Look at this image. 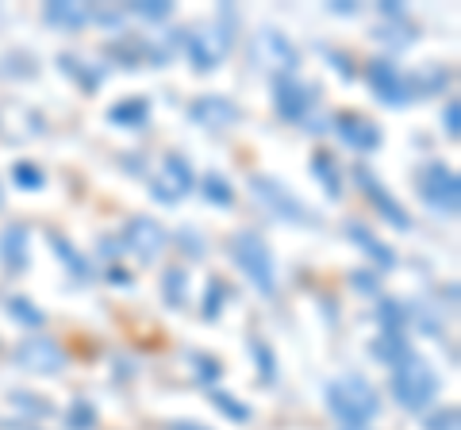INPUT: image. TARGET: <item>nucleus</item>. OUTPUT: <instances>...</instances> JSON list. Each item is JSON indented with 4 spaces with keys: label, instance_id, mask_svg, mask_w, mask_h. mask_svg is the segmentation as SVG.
<instances>
[{
    "label": "nucleus",
    "instance_id": "obj_24",
    "mask_svg": "<svg viewBox=\"0 0 461 430\" xmlns=\"http://www.w3.org/2000/svg\"><path fill=\"white\" fill-rule=\"evenodd\" d=\"M47 242H50V246H54V257H58V262H62L66 265V273L69 277H74V281H93V269H89V257H85L77 246H74V242H69L62 231H47Z\"/></svg>",
    "mask_w": 461,
    "mask_h": 430
},
{
    "label": "nucleus",
    "instance_id": "obj_16",
    "mask_svg": "<svg viewBox=\"0 0 461 430\" xmlns=\"http://www.w3.org/2000/svg\"><path fill=\"white\" fill-rule=\"evenodd\" d=\"M189 120L196 127H204V131H227V127H235L242 120V108L230 96L204 93V96H196L189 104Z\"/></svg>",
    "mask_w": 461,
    "mask_h": 430
},
{
    "label": "nucleus",
    "instance_id": "obj_21",
    "mask_svg": "<svg viewBox=\"0 0 461 430\" xmlns=\"http://www.w3.org/2000/svg\"><path fill=\"white\" fill-rule=\"evenodd\" d=\"M58 69L69 77V81H77L81 85V93H100V85L108 81V66H96L89 58H81V54H58Z\"/></svg>",
    "mask_w": 461,
    "mask_h": 430
},
{
    "label": "nucleus",
    "instance_id": "obj_27",
    "mask_svg": "<svg viewBox=\"0 0 461 430\" xmlns=\"http://www.w3.org/2000/svg\"><path fill=\"white\" fill-rule=\"evenodd\" d=\"M235 300V292H230V284L223 277H208V289H204V300H200V311H204V319L215 323L220 319V311Z\"/></svg>",
    "mask_w": 461,
    "mask_h": 430
},
{
    "label": "nucleus",
    "instance_id": "obj_29",
    "mask_svg": "<svg viewBox=\"0 0 461 430\" xmlns=\"http://www.w3.org/2000/svg\"><path fill=\"white\" fill-rule=\"evenodd\" d=\"M12 181H16V189H23V193H39V189H47V169L32 162V157H20V162L12 166Z\"/></svg>",
    "mask_w": 461,
    "mask_h": 430
},
{
    "label": "nucleus",
    "instance_id": "obj_12",
    "mask_svg": "<svg viewBox=\"0 0 461 430\" xmlns=\"http://www.w3.org/2000/svg\"><path fill=\"white\" fill-rule=\"evenodd\" d=\"M147 184H150V196L158 204H181V200L196 189V174L181 154H166L158 174H147Z\"/></svg>",
    "mask_w": 461,
    "mask_h": 430
},
{
    "label": "nucleus",
    "instance_id": "obj_31",
    "mask_svg": "<svg viewBox=\"0 0 461 430\" xmlns=\"http://www.w3.org/2000/svg\"><path fill=\"white\" fill-rule=\"evenodd\" d=\"M5 308H8L12 319L23 323V327H32V331H39V327L47 323V311H42L39 304H32L27 296H8V300H5Z\"/></svg>",
    "mask_w": 461,
    "mask_h": 430
},
{
    "label": "nucleus",
    "instance_id": "obj_20",
    "mask_svg": "<svg viewBox=\"0 0 461 430\" xmlns=\"http://www.w3.org/2000/svg\"><path fill=\"white\" fill-rule=\"evenodd\" d=\"M403 77H408V96L423 100V96H438V93L450 89L454 69L442 66V62H423V66H415V74H403Z\"/></svg>",
    "mask_w": 461,
    "mask_h": 430
},
{
    "label": "nucleus",
    "instance_id": "obj_7",
    "mask_svg": "<svg viewBox=\"0 0 461 430\" xmlns=\"http://www.w3.org/2000/svg\"><path fill=\"white\" fill-rule=\"evenodd\" d=\"M169 246V231L150 215H131L120 231V250H127L139 265H154Z\"/></svg>",
    "mask_w": 461,
    "mask_h": 430
},
{
    "label": "nucleus",
    "instance_id": "obj_41",
    "mask_svg": "<svg viewBox=\"0 0 461 430\" xmlns=\"http://www.w3.org/2000/svg\"><path fill=\"white\" fill-rule=\"evenodd\" d=\"M442 127H446V135H450V139L461 135V100H457V96L446 100V108H442Z\"/></svg>",
    "mask_w": 461,
    "mask_h": 430
},
{
    "label": "nucleus",
    "instance_id": "obj_37",
    "mask_svg": "<svg viewBox=\"0 0 461 430\" xmlns=\"http://www.w3.org/2000/svg\"><path fill=\"white\" fill-rule=\"evenodd\" d=\"M123 12H131L139 20H150V23H162L173 16V4L169 0H139V4H127Z\"/></svg>",
    "mask_w": 461,
    "mask_h": 430
},
{
    "label": "nucleus",
    "instance_id": "obj_6",
    "mask_svg": "<svg viewBox=\"0 0 461 430\" xmlns=\"http://www.w3.org/2000/svg\"><path fill=\"white\" fill-rule=\"evenodd\" d=\"M250 193L254 200L262 204L273 219H281V223H296V227H315V211L300 200L293 189H285V184L277 177H269V174H250Z\"/></svg>",
    "mask_w": 461,
    "mask_h": 430
},
{
    "label": "nucleus",
    "instance_id": "obj_22",
    "mask_svg": "<svg viewBox=\"0 0 461 430\" xmlns=\"http://www.w3.org/2000/svg\"><path fill=\"white\" fill-rule=\"evenodd\" d=\"M42 23L58 27V31H81L93 23V8L89 4H74V0H50L42 8Z\"/></svg>",
    "mask_w": 461,
    "mask_h": 430
},
{
    "label": "nucleus",
    "instance_id": "obj_17",
    "mask_svg": "<svg viewBox=\"0 0 461 430\" xmlns=\"http://www.w3.org/2000/svg\"><path fill=\"white\" fill-rule=\"evenodd\" d=\"M330 131H335L354 154H373V150H381V142H384L381 127L366 116H357V112H339V116L330 120Z\"/></svg>",
    "mask_w": 461,
    "mask_h": 430
},
{
    "label": "nucleus",
    "instance_id": "obj_36",
    "mask_svg": "<svg viewBox=\"0 0 461 430\" xmlns=\"http://www.w3.org/2000/svg\"><path fill=\"white\" fill-rule=\"evenodd\" d=\"M96 423H100V415H96V408L89 404V399H74V404H69V411H66L69 430H96Z\"/></svg>",
    "mask_w": 461,
    "mask_h": 430
},
{
    "label": "nucleus",
    "instance_id": "obj_47",
    "mask_svg": "<svg viewBox=\"0 0 461 430\" xmlns=\"http://www.w3.org/2000/svg\"><path fill=\"white\" fill-rule=\"evenodd\" d=\"M5 430H39V426H32V423H5Z\"/></svg>",
    "mask_w": 461,
    "mask_h": 430
},
{
    "label": "nucleus",
    "instance_id": "obj_32",
    "mask_svg": "<svg viewBox=\"0 0 461 430\" xmlns=\"http://www.w3.org/2000/svg\"><path fill=\"white\" fill-rule=\"evenodd\" d=\"M8 404L16 408L20 415H27V419H50V399L47 396H35V392H23V389H16V392H8Z\"/></svg>",
    "mask_w": 461,
    "mask_h": 430
},
{
    "label": "nucleus",
    "instance_id": "obj_44",
    "mask_svg": "<svg viewBox=\"0 0 461 430\" xmlns=\"http://www.w3.org/2000/svg\"><path fill=\"white\" fill-rule=\"evenodd\" d=\"M108 281L115 284V289H127V284H131V273L120 269V265H108Z\"/></svg>",
    "mask_w": 461,
    "mask_h": 430
},
{
    "label": "nucleus",
    "instance_id": "obj_25",
    "mask_svg": "<svg viewBox=\"0 0 461 430\" xmlns=\"http://www.w3.org/2000/svg\"><path fill=\"white\" fill-rule=\"evenodd\" d=\"M312 177L323 184L327 200H342V196H346V181H342V169H339V162H335V154L315 150V154H312Z\"/></svg>",
    "mask_w": 461,
    "mask_h": 430
},
{
    "label": "nucleus",
    "instance_id": "obj_28",
    "mask_svg": "<svg viewBox=\"0 0 461 430\" xmlns=\"http://www.w3.org/2000/svg\"><path fill=\"white\" fill-rule=\"evenodd\" d=\"M247 350H250L254 365H258V381H262L266 389H269V384H277V354H273V346H269V342L254 335V338L247 342Z\"/></svg>",
    "mask_w": 461,
    "mask_h": 430
},
{
    "label": "nucleus",
    "instance_id": "obj_5",
    "mask_svg": "<svg viewBox=\"0 0 461 430\" xmlns=\"http://www.w3.org/2000/svg\"><path fill=\"white\" fill-rule=\"evenodd\" d=\"M415 189H420V200L435 215H442V219H457V211H461V177H457V169L438 162V157H430L427 166H420V174H415Z\"/></svg>",
    "mask_w": 461,
    "mask_h": 430
},
{
    "label": "nucleus",
    "instance_id": "obj_1",
    "mask_svg": "<svg viewBox=\"0 0 461 430\" xmlns=\"http://www.w3.org/2000/svg\"><path fill=\"white\" fill-rule=\"evenodd\" d=\"M323 399L327 411L342 423V430H366L381 415V392L362 372H342V377L327 381Z\"/></svg>",
    "mask_w": 461,
    "mask_h": 430
},
{
    "label": "nucleus",
    "instance_id": "obj_40",
    "mask_svg": "<svg viewBox=\"0 0 461 430\" xmlns=\"http://www.w3.org/2000/svg\"><path fill=\"white\" fill-rule=\"evenodd\" d=\"M427 430H457L461 426V411L450 404V408H438L435 415H427Z\"/></svg>",
    "mask_w": 461,
    "mask_h": 430
},
{
    "label": "nucleus",
    "instance_id": "obj_14",
    "mask_svg": "<svg viewBox=\"0 0 461 430\" xmlns=\"http://www.w3.org/2000/svg\"><path fill=\"white\" fill-rule=\"evenodd\" d=\"M250 54H254V62L273 69V77H293L296 66H300V50L293 47V39L277 31V27H262V31L254 35Z\"/></svg>",
    "mask_w": 461,
    "mask_h": 430
},
{
    "label": "nucleus",
    "instance_id": "obj_15",
    "mask_svg": "<svg viewBox=\"0 0 461 430\" xmlns=\"http://www.w3.org/2000/svg\"><path fill=\"white\" fill-rule=\"evenodd\" d=\"M366 85H369V93L377 96L384 108H403V104H411V96H408V77H403V69H400L393 58H369V62H366Z\"/></svg>",
    "mask_w": 461,
    "mask_h": 430
},
{
    "label": "nucleus",
    "instance_id": "obj_46",
    "mask_svg": "<svg viewBox=\"0 0 461 430\" xmlns=\"http://www.w3.org/2000/svg\"><path fill=\"white\" fill-rule=\"evenodd\" d=\"M330 12H339V16H357V4H346V0H335Z\"/></svg>",
    "mask_w": 461,
    "mask_h": 430
},
{
    "label": "nucleus",
    "instance_id": "obj_48",
    "mask_svg": "<svg viewBox=\"0 0 461 430\" xmlns=\"http://www.w3.org/2000/svg\"><path fill=\"white\" fill-rule=\"evenodd\" d=\"M0 208H5V189H0Z\"/></svg>",
    "mask_w": 461,
    "mask_h": 430
},
{
    "label": "nucleus",
    "instance_id": "obj_9",
    "mask_svg": "<svg viewBox=\"0 0 461 430\" xmlns=\"http://www.w3.org/2000/svg\"><path fill=\"white\" fill-rule=\"evenodd\" d=\"M269 89H273V108H277V116L285 123H308L315 104H320V89L308 85V81H300L296 74L293 77H273Z\"/></svg>",
    "mask_w": 461,
    "mask_h": 430
},
{
    "label": "nucleus",
    "instance_id": "obj_45",
    "mask_svg": "<svg viewBox=\"0 0 461 430\" xmlns=\"http://www.w3.org/2000/svg\"><path fill=\"white\" fill-rule=\"evenodd\" d=\"M166 430H212V426H204V423H193V419H173Z\"/></svg>",
    "mask_w": 461,
    "mask_h": 430
},
{
    "label": "nucleus",
    "instance_id": "obj_30",
    "mask_svg": "<svg viewBox=\"0 0 461 430\" xmlns=\"http://www.w3.org/2000/svg\"><path fill=\"white\" fill-rule=\"evenodd\" d=\"M200 196L212 200L215 208H230L235 204V184H230L223 174H204L200 177Z\"/></svg>",
    "mask_w": 461,
    "mask_h": 430
},
{
    "label": "nucleus",
    "instance_id": "obj_10",
    "mask_svg": "<svg viewBox=\"0 0 461 430\" xmlns=\"http://www.w3.org/2000/svg\"><path fill=\"white\" fill-rule=\"evenodd\" d=\"M173 42H150L142 35H127L120 31L108 47H104V58H112L115 66L123 69H139V66H166V58H173Z\"/></svg>",
    "mask_w": 461,
    "mask_h": 430
},
{
    "label": "nucleus",
    "instance_id": "obj_42",
    "mask_svg": "<svg viewBox=\"0 0 461 430\" xmlns=\"http://www.w3.org/2000/svg\"><path fill=\"white\" fill-rule=\"evenodd\" d=\"M177 242H181V246H185V254H189V257H204L208 250V242H204V235H196L193 231V227H185V231H177Z\"/></svg>",
    "mask_w": 461,
    "mask_h": 430
},
{
    "label": "nucleus",
    "instance_id": "obj_2",
    "mask_svg": "<svg viewBox=\"0 0 461 430\" xmlns=\"http://www.w3.org/2000/svg\"><path fill=\"white\" fill-rule=\"evenodd\" d=\"M235 23H239L235 8L223 4L215 12L212 23L193 27V31H177V47L189 54L196 74H212V69L230 54V47H235Z\"/></svg>",
    "mask_w": 461,
    "mask_h": 430
},
{
    "label": "nucleus",
    "instance_id": "obj_11",
    "mask_svg": "<svg viewBox=\"0 0 461 430\" xmlns=\"http://www.w3.org/2000/svg\"><path fill=\"white\" fill-rule=\"evenodd\" d=\"M354 184H357V193L369 200L373 211H377L388 227H396V231H411V215H408V208H403L400 200L388 193V184H384L377 174H373L366 162H357V166H354Z\"/></svg>",
    "mask_w": 461,
    "mask_h": 430
},
{
    "label": "nucleus",
    "instance_id": "obj_38",
    "mask_svg": "<svg viewBox=\"0 0 461 430\" xmlns=\"http://www.w3.org/2000/svg\"><path fill=\"white\" fill-rule=\"evenodd\" d=\"M212 404L220 408V411L227 415V419H235V423H247V419H250V408L242 404L239 396H230V392H220V389H212Z\"/></svg>",
    "mask_w": 461,
    "mask_h": 430
},
{
    "label": "nucleus",
    "instance_id": "obj_4",
    "mask_svg": "<svg viewBox=\"0 0 461 430\" xmlns=\"http://www.w3.org/2000/svg\"><path fill=\"white\" fill-rule=\"evenodd\" d=\"M227 254H230V262L239 265V273L247 277L266 300L277 296V265H273V254H269L262 235L250 231V227H242V231H235L227 238Z\"/></svg>",
    "mask_w": 461,
    "mask_h": 430
},
{
    "label": "nucleus",
    "instance_id": "obj_8",
    "mask_svg": "<svg viewBox=\"0 0 461 430\" xmlns=\"http://www.w3.org/2000/svg\"><path fill=\"white\" fill-rule=\"evenodd\" d=\"M66 362H69L66 346L50 335H32L12 350V365L23 372H39V377H58V372L66 369Z\"/></svg>",
    "mask_w": 461,
    "mask_h": 430
},
{
    "label": "nucleus",
    "instance_id": "obj_39",
    "mask_svg": "<svg viewBox=\"0 0 461 430\" xmlns=\"http://www.w3.org/2000/svg\"><path fill=\"white\" fill-rule=\"evenodd\" d=\"M320 54H323L330 66H335V74H339L342 81H354V62H350V54H346V50H339V47H320Z\"/></svg>",
    "mask_w": 461,
    "mask_h": 430
},
{
    "label": "nucleus",
    "instance_id": "obj_18",
    "mask_svg": "<svg viewBox=\"0 0 461 430\" xmlns=\"http://www.w3.org/2000/svg\"><path fill=\"white\" fill-rule=\"evenodd\" d=\"M0 265L12 277L27 273V265H32V227L27 223H8L0 231Z\"/></svg>",
    "mask_w": 461,
    "mask_h": 430
},
{
    "label": "nucleus",
    "instance_id": "obj_43",
    "mask_svg": "<svg viewBox=\"0 0 461 430\" xmlns=\"http://www.w3.org/2000/svg\"><path fill=\"white\" fill-rule=\"evenodd\" d=\"M350 281H354V289H357V292H366V296H377V277H373V273H366V269H357V273H350Z\"/></svg>",
    "mask_w": 461,
    "mask_h": 430
},
{
    "label": "nucleus",
    "instance_id": "obj_35",
    "mask_svg": "<svg viewBox=\"0 0 461 430\" xmlns=\"http://www.w3.org/2000/svg\"><path fill=\"white\" fill-rule=\"evenodd\" d=\"M185 357H189L193 377H196L200 384H215V381L223 377V362H220V357H212V354H204V350H189Z\"/></svg>",
    "mask_w": 461,
    "mask_h": 430
},
{
    "label": "nucleus",
    "instance_id": "obj_13",
    "mask_svg": "<svg viewBox=\"0 0 461 430\" xmlns=\"http://www.w3.org/2000/svg\"><path fill=\"white\" fill-rule=\"evenodd\" d=\"M42 131H47V120H42L39 108L23 104V100H16V96L0 100V142L23 147V142L42 139Z\"/></svg>",
    "mask_w": 461,
    "mask_h": 430
},
{
    "label": "nucleus",
    "instance_id": "obj_34",
    "mask_svg": "<svg viewBox=\"0 0 461 430\" xmlns=\"http://www.w3.org/2000/svg\"><path fill=\"white\" fill-rule=\"evenodd\" d=\"M377 323L384 335H403L408 331V308L400 300H381L377 304Z\"/></svg>",
    "mask_w": 461,
    "mask_h": 430
},
{
    "label": "nucleus",
    "instance_id": "obj_26",
    "mask_svg": "<svg viewBox=\"0 0 461 430\" xmlns=\"http://www.w3.org/2000/svg\"><path fill=\"white\" fill-rule=\"evenodd\" d=\"M162 304L173 311L189 308V273L181 265H169L162 273Z\"/></svg>",
    "mask_w": 461,
    "mask_h": 430
},
{
    "label": "nucleus",
    "instance_id": "obj_3",
    "mask_svg": "<svg viewBox=\"0 0 461 430\" xmlns=\"http://www.w3.org/2000/svg\"><path fill=\"white\" fill-rule=\"evenodd\" d=\"M388 392H393V399H396L403 411H427L430 404H435V396H438V372L430 369V362H427L423 354L408 350L393 365Z\"/></svg>",
    "mask_w": 461,
    "mask_h": 430
},
{
    "label": "nucleus",
    "instance_id": "obj_23",
    "mask_svg": "<svg viewBox=\"0 0 461 430\" xmlns=\"http://www.w3.org/2000/svg\"><path fill=\"white\" fill-rule=\"evenodd\" d=\"M108 123L120 131H142L150 123V96H123L108 108Z\"/></svg>",
    "mask_w": 461,
    "mask_h": 430
},
{
    "label": "nucleus",
    "instance_id": "obj_33",
    "mask_svg": "<svg viewBox=\"0 0 461 430\" xmlns=\"http://www.w3.org/2000/svg\"><path fill=\"white\" fill-rule=\"evenodd\" d=\"M408 350H411V342L403 338V335H384V331H381L377 338H373V357H377V362H384L388 369H393Z\"/></svg>",
    "mask_w": 461,
    "mask_h": 430
},
{
    "label": "nucleus",
    "instance_id": "obj_19",
    "mask_svg": "<svg viewBox=\"0 0 461 430\" xmlns=\"http://www.w3.org/2000/svg\"><path fill=\"white\" fill-rule=\"evenodd\" d=\"M342 231H346V238H350L357 250H362V254L369 257L373 265H381V269H396V250L388 246V242H384L377 231H373L369 223H362V219H346Z\"/></svg>",
    "mask_w": 461,
    "mask_h": 430
}]
</instances>
